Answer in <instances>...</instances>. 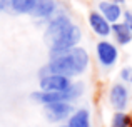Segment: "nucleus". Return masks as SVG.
Returning a JSON list of instances; mask_svg holds the SVG:
<instances>
[{
  "label": "nucleus",
  "mask_w": 132,
  "mask_h": 127,
  "mask_svg": "<svg viewBox=\"0 0 132 127\" xmlns=\"http://www.w3.org/2000/svg\"><path fill=\"white\" fill-rule=\"evenodd\" d=\"M89 67V54L82 47H74L67 52L60 54L57 57H52L50 62L40 70L42 75L55 74V75H64V77H75L80 75L87 70Z\"/></svg>",
  "instance_id": "f257e3e1"
},
{
  "label": "nucleus",
  "mask_w": 132,
  "mask_h": 127,
  "mask_svg": "<svg viewBox=\"0 0 132 127\" xmlns=\"http://www.w3.org/2000/svg\"><path fill=\"white\" fill-rule=\"evenodd\" d=\"M82 39V32H80V27H77L75 23H72L70 29L64 33L59 40H55L54 44H50V59L52 57H57L60 54L67 52V50L77 47V44L80 42Z\"/></svg>",
  "instance_id": "f03ea898"
},
{
  "label": "nucleus",
  "mask_w": 132,
  "mask_h": 127,
  "mask_svg": "<svg viewBox=\"0 0 132 127\" xmlns=\"http://www.w3.org/2000/svg\"><path fill=\"white\" fill-rule=\"evenodd\" d=\"M72 25V20L69 19L65 13H59L48 22L47 30H45V39L48 44H54L55 40H59Z\"/></svg>",
  "instance_id": "7ed1b4c3"
},
{
  "label": "nucleus",
  "mask_w": 132,
  "mask_h": 127,
  "mask_svg": "<svg viewBox=\"0 0 132 127\" xmlns=\"http://www.w3.org/2000/svg\"><path fill=\"white\" fill-rule=\"evenodd\" d=\"M95 54H97V60L100 62L102 67H112L119 59V49L109 40H100L95 47Z\"/></svg>",
  "instance_id": "20e7f679"
},
{
  "label": "nucleus",
  "mask_w": 132,
  "mask_h": 127,
  "mask_svg": "<svg viewBox=\"0 0 132 127\" xmlns=\"http://www.w3.org/2000/svg\"><path fill=\"white\" fill-rule=\"evenodd\" d=\"M44 112L47 121L62 122L70 117V114L74 112V105L70 102H52L48 105H44Z\"/></svg>",
  "instance_id": "39448f33"
},
{
  "label": "nucleus",
  "mask_w": 132,
  "mask_h": 127,
  "mask_svg": "<svg viewBox=\"0 0 132 127\" xmlns=\"http://www.w3.org/2000/svg\"><path fill=\"white\" fill-rule=\"evenodd\" d=\"M70 87V79L64 75L48 74L40 77V90L44 92H65Z\"/></svg>",
  "instance_id": "423d86ee"
},
{
  "label": "nucleus",
  "mask_w": 132,
  "mask_h": 127,
  "mask_svg": "<svg viewBox=\"0 0 132 127\" xmlns=\"http://www.w3.org/2000/svg\"><path fill=\"white\" fill-rule=\"evenodd\" d=\"M109 100L112 104V107H116L117 111H124L129 104V90H127L126 85L122 84H116L112 85L109 94Z\"/></svg>",
  "instance_id": "0eeeda50"
},
{
  "label": "nucleus",
  "mask_w": 132,
  "mask_h": 127,
  "mask_svg": "<svg viewBox=\"0 0 132 127\" xmlns=\"http://www.w3.org/2000/svg\"><path fill=\"white\" fill-rule=\"evenodd\" d=\"M57 10L55 0H34V5L30 9V15L35 19H48Z\"/></svg>",
  "instance_id": "6e6552de"
},
{
  "label": "nucleus",
  "mask_w": 132,
  "mask_h": 127,
  "mask_svg": "<svg viewBox=\"0 0 132 127\" xmlns=\"http://www.w3.org/2000/svg\"><path fill=\"white\" fill-rule=\"evenodd\" d=\"M89 25L90 29L95 32V35H99L100 39H107L110 35V27L112 23H109L99 12H90L89 13Z\"/></svg>",
  "instance_id": "1a4fd4ad"
},
{
  "label": "nucleus",
  "mask_w": 132,
  "mask_h": 127,
  "mask_svg": "<svg viewBox=\"0 0 132 127\" xmlns=\"http://www.w3.org/2000/svg\"><path fill=\"white\" fill-rule=\"evenodd\" d=\"M34 0H0V10L9 13H30Z\"/></svg>",
  "instance_id": "9d476101"
},
{
  "label": "nucleus",
  "mask_w": 132,
  "mask_h": 127,
  "mask_svg": "<svg viewBox=\"0 0 132 127\" xmlns=\"http://www.w3.org/2000/svg\"><path fill=\"white\" fill-rule=\"evenodd\" d=\"M99 13L109 23H116V22H119V19L122 17V9H120V5H117V3H114V2L102 0V2L99 3Z\"/></svg>",
  "instance_id": "9b49d317"
},
{
  "label": "nucleus",
  "mask_w": 132,
  "mask_h": 127,
  "mask_svg": "<svg viewBox=\"0 0 132 127\" xmlns=\"http://www.w3.org/2000/svg\"><path fill=\"white\" fill-rule=\"evenodd\" d=\"M110 33L114 35L116 42L119 45H127V44L132 42V32L129 30V27L124 22H116L110 27Z\"/></svg>",
  "instance_id": "f8f14e48"
},
{
  "label": "nucleus",
  "mask_w": 132,
  "mask_h": 127,
  "mask_svg": "<svg viewBox=\"0 0 132 127\" xmlns=\"http://www.w3.org/2000/svg\"><path fill=\"white\" fill-rule=\"evenodd\" d=\"M67 127H90V115L87 109L74 111L69 117Z\"/></svg>",
  "instance_id": "ddd939ff"
},
{
  "label": "nucleus",
  "mask_w": 132,
  "mask_h": 127,
  "mask_svg": "<svg viewBox=\"0 0 132 127\" xmlns=\"http://www.w3.org/2000/svg\"><path fill=\"white\" fill-rule=\"evenodd\" d=\"M110 127H132V117L129 114H126L124 111H117L112 115Z\"/></svg>",
  "instance_id": "4468645a"
},
{
  "label": "nucleus",
  "mask_w": 132,
  "mask_h": 127,
  "mask_svg": "<svg viewBox=\"0 0 132 127\" xmlns=\"http://www.w3.org/2000/svg\"><path fill=\"white\" fill-rule=\"evenodd\" d=\"M120 79L126 82H132V67H124L120 70Z\"/></svg>",
  "instance_id": "2eb2a0df"
},
{
  "label": "nucleus",
  "mask_w": 132,
  "mask_h": 127,
  "mask_svg": "<svg viewBox=\"0 0 132 127\" xmlns=\"http://www.w3.org/2000/svg\"><path fill=\"white\" fill-rule=\"evenodd\" d=\"M124 23L129 27V30L132 32V10H127V12L124 13Z\"/></svg>",
  "instance_id": "dca6fc26"
}]
</instances>
